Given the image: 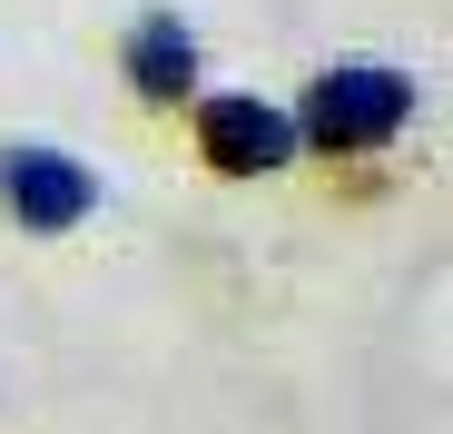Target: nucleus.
Instances as JSON below:
<instances>
[{
    "label": "nucleus",
    "instance_id": "obj_1",
    "mask_svg": "<svg viewBox=\"0 0 453 434\" xmlns=\"http://www.w3.org/2000/svg\"><path fill=\"white\" fill-rule=\"evenodd\" d=\"M286 109H296L306 159H385V149H404V128L424 119V80L404 59L345 50V59H326L306 80V99H286Z\"/></svg>",
    "mask_w": 453,
    "mask_h": 434
},
{
    "label": "nucleus",
    "instance_id": "obj_2",
    "mask_svg": "<svg viewBox=\"0 0 453 434\" xmlns=\"http://www.w3.org/2000/svg\"><path fill=\"white\" fill-rule=\"evenodd\" d=\"M188 138L217 178H286L306 159V138H296V109L266 99V89H197L188 99Z\"/></svg>",
    "mask_w": 453,
    "mask_h": 434
},
{
    "label": "nucleus",
    "instance_id": "obj_3",
    "mask_svg": "<svg viewBox=\"0 0 453 434\" xmlns=\"http://www.w3.org/2000/svg\"><path fill=\"white\" fill-rule=\"evenodd\" d=\"M99 168L80 149H59V138H0V217H11L20 237H69L99 217Z\"/></svg>",
    "mask_w": 453,
    "mask_h": 434
},
{
    "label": "nucleus",
    "instance_id": "obj_4",
    "mask_svg": "<svg viewBox=\"0 0 453 434\" xmlns=\"http://www.w3.org/2000/svg\"><path fill=\"white\" fill-rule=\"evenodd\" d=\"M119 80H128V99H148V109H188V99L207 89L197 20H178V11H138V20L119 30Z\"/></svg>",
    "mask_w": 453,
    "mask_h": 434
}]
</instances>
